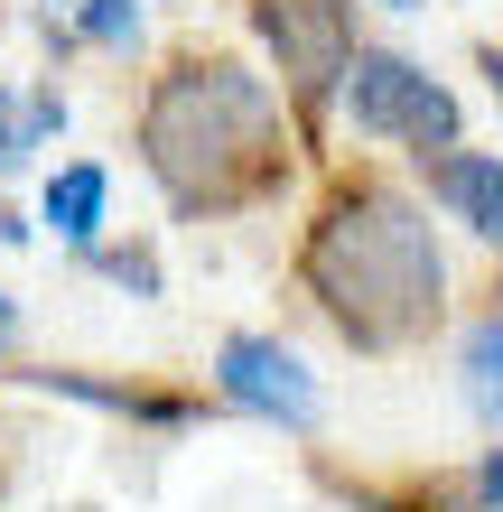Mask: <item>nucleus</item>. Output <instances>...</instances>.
<instances>
[{
    "instance_id": "obj_14",
    "label": "nucleus",
    "mask_w": 503,
    "mask_h": 512,
    "mask_svg": "<svg viewBox=\"0 0 503 512\" xmlns=\"http://www.w3.org/2000/svg\"><path fill=\"white\" fill-rule=\"evenodd\" d=\"M10 345H19V298L0 289V354H10Z\"/></svg>"
},
{
    "instance_id": "obj_11",
    "label": "nucleus",
    "mask_w": 503,
    "mask_h": 512,
    "mask_svg": "<svg viewBox=\"0 0 503 512\" xmlns=\"http://www.w3.org/2000/svg\"><path fill=\"white\" fill-rule=\"evenodd\" d=\"M75 19H84V38H94L103 56H131L140 38H150V19H140V0H75Z\"/></svg>"
},
{
    "instance_id": "obj_2",
    "label": "nucleus",
    "mask_w": 503,
    "mask_h": 512,
    "mask_svg": "<svg viewBox=\"0 0 503 512\" xmlns=\"http://www.w3.org/2000/svg\"><path fill=\"white\" fill-rule=\"evenodd\" d=\"M299 280L327 308V326L364 354L420 345L448 308V261H438L429 215L401 187H373V177H354L317 205V224L299 243Z\"/></svg>"
},
{
    "instance_id": "obj_12",
    "label": "nucleus",
    "mask_w": 503,
    "mask_h": 512,
    "mask_svg": "<svg viewBox=\"0 0 503 512\" xmlns=\"http://www.w3.org/2000/svg\"><path fill=\"white\" fill-rule=\"evenodd\" d=\"M84 252H94V270H103L112 289H131V298H159L168 289L159 280V252H103V243H84Z\"/></svg>"
},
{
    "instance_id": "obj_6",
    "label": "nucleus",
    "mask_w": 503,
    "mask_h": 512,
    "mask_svg": "<svg viewBox=\"0 0 503 512\" xmlns=\"http://www.w3.org/2000/svg\"><path fill=\"white\" fill-rule=\"evenodd\" d=\"M38 391H56V401H84V410H112V419H150V429H196L205 401H187V391H140V382H94V373H28Z\"/></svg>"
},
{
    "instance_id": "obj_7",
    "label": "nucleus",
    "mask_w": 503,
    "mask_h": 512,
    "mask_svg": "<svg viewBox=\"0 0 503 512\" xmlns=\"http://www.w3.org/2000/svg\"><path fill=\"white\" fill-rule=\"evenodd\" d=\"M420 168H429V196L457 205V215L503 252V159H476V149H429Z\"/></svg>"
},
{
    "instance_id": "obj_10",
    "label": "nucleus",
    "mask_w": 503,
    "mask_h": 512,
    "mask_svg": "<svg viewBox=\"0 0 503 512\" xmlns=\"http://www.w3.org/2000/svg\"><path fill=\"white\" fill-rule=\"evenodd\" d=\"M466 401L485 419H503V317H485L476 336H466Z\"/></svg>"
},
{
    "instance_id": "obj_1",
    "label": "nucleus",
    "mask_w": 503,
    "mask_h": 512,
    "mask_svg": "<svg viewBox=\"0 0 503 512\" xmlns=\"http://www.w3.org/2000/svg\"><path fill=\"white\" fill-rule=\"evenodd\" d=\"M140 168L187 224L280 196L289 131L271 75H252L243 56H177L140 103Z\"/></svg>"
},
{
    "instance_id": "obj_3",
    "label": "nucleus",
    "mask_w": 503,
    "mask_h": 512,
    "mask_svg": "<svg viewBox=\"0 0 503 512\" xmlns=\"http://www.w3.org/2000/svg\"><path fill=\"white\" fill-rule=\"evenodd\" d=\"M336 94H345V122L364 131V140H410L420 159H429V149H457V94L429 84L410 56L354 47L345 75H336Z\"/></svg>"
},
{
    "instance_id": "obj_4",
    "label": "nucleus",
    "mask_w": 503,
    "mask_h": 512,
    "mask_svg": "<svg viewBox=\"0 0 503 512\" xmlns=\"http://www.w3.org/2000/svg\"><path fill=\"white\" fill-rule=\"evenodd\" d=\"M261 47L280 56L289 103H327L345 56H354V0H252Z\"/></svg>"
},
{
    "instance_id": "obj_9",
    "label": "nucleus",
    "mask_w": 503,
    "mask_h": 512,
    "mask_svg": "<svg viewBox=\"0 0 503 512\" xmlns=\"http://www.w3.org/2000/svg\"><path fill=\"white\" fill-rule=\"evenodd\" d=\"M103 205H112L103 159H66V168L47 177V205H38V215L56 224V243H94V233H103Z\"/></svg>"
},
{
    "instance_id": "obj_15",
    "label": "nucleus",
    "mask_w": 503,
    "mask_h": 512,
    "mask_svg": "<svg viewBox=\"0 0 503 512\" xmlns=\"http://www.w3.org/2000/svg\"><path fill=\"white\" fill-rule=\"evenodd\" d=\"M476 66H485V84H494V103H503V47H476Z\"/></svg>"
},
{
    "instance_id": "obj_5",
    "label": "nucleus",
    "mask_w": 503,
    "mask_h": 512,
    "mask_svg": "<svg viewBox=\"0 0 503 512\" xmlns=\"http://www.w3.org/2000/svg\"><path fill=\"white\" fill-rule=\"evenodd\" d=\"M215 382H224L233 410L271 419V429H317V410H327V401H317V373H308L280 336H224Z\"/></svg>"
},
{
    "instance_id": "obj_8",
    "label": "nucleus",
    "mask_w": 503,
    "mask_h": 512,
    "mask_svg": "<svg viewBox=\"0 0 503 512\" xmlns=\"http://www.w3.org/2000/svg\"><path fill=\"white\" fill-rule=\"evenodd\" d=\"M66 131V94L56 84H0V177L28 168V149H47Z\"/></svg>"
},
{
    "instance_id": "obj_13",
    "label": "nucleus",
    "mask_w": 503,
    "mask_h": 512,
    "mask_svg": "<svg viewBox=\"0 0 503 512\" xmlns=\"http://www.w3.org/2000/svg\"><path fill=\"white\" fill-rule=\"evenodd\" d=\"M476 494H485V512H503V447L485 457V475H476Z\"/></svg>"
},
{
    "instance_id": "obj_16",
    "label": "nucleus",
    "mask_w": 503,
    "mask_h": 512,
    "mask_svg": "<svg viewBox=\"0 0 503 512\" xmlns=\"http://www.w3.org/2000/svg\"><path fill=\"white\" fill-rule=\"evenodd\" d=\"M382 10H420V0H382Z\"/></svg>"
}]
</instances>
